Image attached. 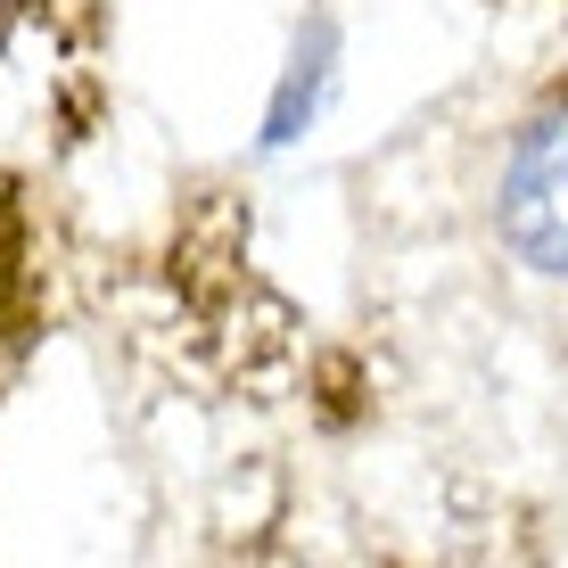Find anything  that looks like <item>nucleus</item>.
Listing matches in <instances>:
<instances>
[{"label":"nucleus","mask_w":568,"mask_h":568,"mask_svg":"<svg viewBox=\"0 0 568 568\" xmlns=\"http://www.w3.org/2000/svg\"><path fill=\"white\" fill-rule=\"evenodd\" d=\"M495 240L536 281H568V83H552L511 124L495 173Z\"/></svg>","instance_id":"nucleus-1"},{"label":"nucleus","mask_w":568,"mask_h":568,"mask_svg":"<svg viewBox=\"0 0 568 568\" xmlns=\"http://www.w3.org/2000/svg\"><path fill=\"white\" fill-rule=\"evenodd\" d=\"M338 67H346V26H338L329 0H313V9L297 17V33H288V50H281V74H272V100H264V124H256V156H288L313 124H322L329 91H338Z\"/></svg>","instance_id":"nucleus-2"},{"label":"nucleus","mask_w":568,"mask_h":568,"mask_svg":"<svg viewBox=\"0 0 568 568\" xmlns=\"http://www.w3.org/2000/svg\"><path fill=\"white\" fill-rule=\"evenodd\" d=\"M0 9H17V0H0Z\"/></svg>","instance_id":"nucleus-3"}]
</instances>
